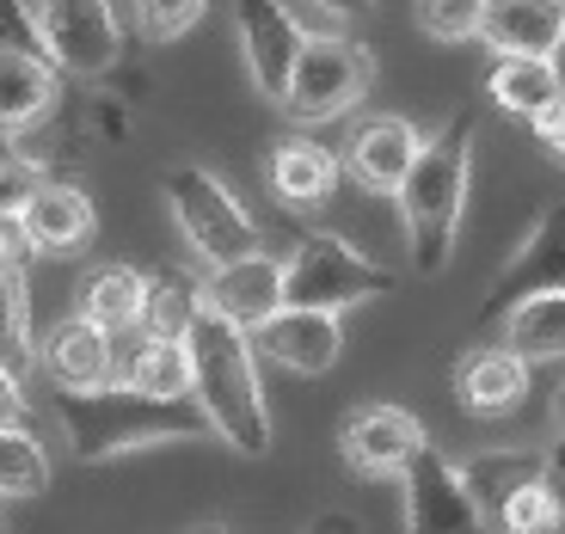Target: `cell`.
Returning a JSON list of instances; mask_svg holds the SVG:
<instances>
[{"label":"cell","mask_w":565,"mask_h":534,"mask_svg":"<svg viewBox=\"0 0 565 534\" xmlns=\"http://www.w3.org/2000/svg\"><path fill=\"white\" fill-rule=\"evenodd\" d=\"M179 344H184V369H191V394L184 399L203 412L210 436H222L234 455H270V412H265L258 356L246 344V332H234L210 308H198V320Z\"/></svg>","instance_id":"6da1fadb"},{"label":"cell","mask_w":565,"mask_h":534,"mask_svg":"<svg viewBox=\"0 0 565 534\" xmlns=\"http://www.w3.org/2000/svg\"><path fill=\"white\" fill-rule=\"evenodd\" d=\"M473 129L480 111H461L418 148L412 172L399 179V222L412 239V265L424 277H437L455 253V227H461V203H467V179H473Z\"/></svg>","instance_id":"7a4b0ae2"},{"label":"cell","mask_w":565,"mask_h":534,"mask_svg":"<svg viewBox=\"0 0 565 534\" xmlns=\"http://www.w3.org/2000/svg\"><path fill=\"white\" fill-rule=\"evenodd\" d=\"M56 418L81 461H111L154 442H210V424L191 399H148L124 381H105L93 394H56Z\"/></svg>","instance_id":"3957f363"},{"label":"cell","mask_w":565,"mask_h":534,"mask_svg":"<svg viewBox=\"0 0 565 534\" xmlns=\"http://www.w3.org/2000/svg\"><path fill=\"white\" fill-rule=\"evenodd\" d=\"M19 25H25L31 50L50 74H68V81H105L124 56V25H117L111 7H93V0H25L19 7Z\"/></svg>","instance_id":"277c9868"},{"label":"cell","mask_w":565,"mask_h":534,"mask_svg":"<svg viewBox=\"0 0 565 534\" xmlns=\"http://www.w3.org/2000/svg\"><path fill=\"white\" fill-rule=\"evenodd\" d=\"M394 270L363 258L351 239L339 234H301L296 253L282 258V308L296 313H344L369 296L394 289Z\"/></svg>","instance_id":"5b68a950"},{"label":"cell","mask_w":565,"mask_h":534,"mask_svg":"<svg viewBox=\"0 0 565 534\" xmlns=\"http://www.w3.org/2000/svg\"><path fill=\"white\" fill-rule=\"evenodd\" d=\"M167 203H172V215H179L184 239H191V253L210 270H227V265H241V258L258 253V222L234 203V191H227L215 172L172 167L167 172Z\"/></svg>","instance_id":"8992f818"},{"label":"cell","mask_w":565,"mask_h":534,"mask_svg":"<svg viewBox=\"0 0 565 534\" xmlns=\"http://www.w3.org/2000/svg\"><path fill=\"white\" fill-rule=\"evenodd\" d=\"M369 86H375V50L363 38L301 43L296 68H289L282 111L296 117V124H326V117H344L351 105H363Z\"/></svg>","instance_id":"52a82bcc"},{"label":"cell","mask_w":565,"mask_h":534,"mask_svg":"<svg viewBox=\"0 0 565 534\" xmlns=\"http://www.w3.org/2000/svg\"><path fill=\"white\" fill-rule=\"evenodd\" d=\"M399 492H406V534H480L486 528L461 485V473H455V461L437 442H424L406 461Z\"/></svg>","instance_id":"ba28073f"},{"label":"cell","mask_w":565,"mask_h":534,"mask_svg":"<svg viewBox=\"0 0 565 534\" xmlns=\"http://www.w3.org/2000/svg\"><path fill=\"white\" fill-rule=\"evenodd\" d=\"M553 289H565V215L559 210L541 215V222L529 227V239L516 246V258L498 270L492 296H486V308H480V325H498L516 301L553 296Z\"/></svg>","instance_id":"9c48e42d"},{"label":"cell","mask_w":565,"mask_h":534,"mask_svg":"<svg viewBox=\"0 0 565 534\" xmlns=\"http://www.w3.org/2000/svg\"><path fill=\"white\" fill-rule=\"evenodd\" d=\"M424 442H430V436H424V424L412 418L406 406H356L351 418L339 424L344 461L369 479H399Z\"/></svg>","instance_id":"30bf717a"},{"label":"cell","mask_w":565,"mask_h":534,"mask_svg":"<svg viewBox=\"0 0 565 534\" xmlns=\"http://www.w3.org/2000/svg\"><path fill=\"white\" fill-rule=\"evenodd\" d=\"M203 308H210L215 320H227L234 332L253 338L258 325L282 308V258L253 253V258H241V265H227V270H210Z\"/></svg>","instance_id":"8fae6325"},{"label":"cell","mask_w":565,"mask_h":534,"mask_svg":"<svg viewBox=\"0 0 565 534\" xmlns=\"http://www.w3.org/2000/svg\"><path fill=\"white\" fill-rule=\"evenodd\" d=\"M253 356L265 351L270 363L296 369V375H326V369L344 356V325L339 313H296V308H277L253 338Z\"/></svg>","instance_id":"7c38bea8"},{"label":"cell","mask_w":565,"mask_h":534,"mask_svg":"<svg viewBox=\"0 0 565 534\" xmlns=\"http://www.w3.org/2000/svg\"><path fill=\"white\" fill-rule=\"evenodd\" d=\"M13 222L25 234L31 258H38V253H81L86 239H93V227H99V215H93V197H86L81 184L43 179Z\"/></svg>","instance_id":"4fadbf2b"},{"label":"cell","mask_w":565,"mask_h":534,"mask_svg":"<svg viewBox=\"0 0 565 534\" xmlns=\"http://www.w3.org/2000/svg\"><path fill=\"white\" fill-rule=\"evenodd\" d=\"M418 148H424V136H418L412 117H369V124L351 136V148H344V167H351L356 184L394 197L399 179H406L412 160H418Z\"/></svg>","instance_id":"5bb4252c"},{"label":"cell","mask_w":565,"mask_h":534,"mask_svg":"<svg viewBox=\"0 0 565 534\" xmlns=\"http://www.w3.org/2000/svg\"><path fill=\"white\" fill-rule=\"evenodd\" d=\"M480 43H492L498 56H535V62H553L565 38V13L553 0H480Z\"/></svg>","instance_id":"9a60e30c"},{"label":"cell","mask_w":565,"mask_h":534,"mask_svg":"<svg viewBox=\"0 0 565 534\" xmlns=\"http://www.w3.org/2000/svg\"><path fill=\"white\" fill-rule=\"evenodd\" d=\"M38 363H43V375L56 381V394H93V387L117 381L111 338L93 332V325H81V320H62L56 332L43 338V344H38Z\"/></svg>","instance_id":"2e32d148"},{"label":"cell","mask_w":565,"mask_h":534,"mask_svg":"<svg viewBox=\"0 0 565 534\" xmlns=\"http://www.w3.org/2000/svg\"><path fill=\"white\" fill-rule=\"evenodd\" d=\"M56 99H62V81L38 62L31 43H0V141L43 124Z\"/></svg>","instance_id":"e0dca14e"},{"label":"cell","mask_w":565,"mask_h":534,"mask_svg":"<svg viewBox=\"0 0 565 534\" xmlns=\"http://www.w3.org/2000/svg\"><path fill=\"white\" fill-rule=\"evenodd\" d=\"M234 31H241V50H246V68H253L258 93L282 105L289 68H296V50H301V38L289 31L282 7H234Z\"/></svg>","instance_id":"ac0fdd59"},{"label":"cell","mask_w":565,"mask_h":534,"mask_svg":"<svg viewBox=\"0 0 565 534\" xmlns=\"http://www.w3.org/2000/svg\"><path fill=\"white\" fill-rule=\"evenodd\" d=\"M529 375H535V369H523L510 351L486 344V351L461 356V369H455V394H461V406L473 412V418H504V412H516L529 399Z\"/></svg>","instance_id":"d6986e66"},{"label":"cell","mask_w":565,"mask_h":534,"mask_svg":"<svg viewBox=\"0 0 565 534\" xmlns=\"http://www.w3.org/2000/svg\"><path fill=\"white\" fill-rule=\"evenodd\" d=\"M270 191L289 210H320L339 191V154L320 148L313 136H282L270 148Z\"/></svg>","instance_id":"ffe728a7"},{"label":"cell","mask_w":565,"mask_h":534,"mask_svg":"<svg viewBox=\"0 0 565 534\" xmlns=\"http://www.w3.org/2000/svg\"><path fill=\"white\" fill-rule=\"evenodd\" d=\"M141 289H148V270H136V265L86 270L81 289H74V320L93 325V332H105V338L129 332L136 313H141Z\"/></svg>","instance_id":"44dd1931"},{"label":"cell","mask_w":565,"mask_h":534,"mask_svg":"<svg viewBox=\"0 0 565 534\" xmlns=\"http://www.w3.org/2000/svg\"><path fill=\"white\" fill-rule=\"evenodd\" d=\"M553 455L541 449H498V455H473L467 467H455L467 485V498H473V510H480V522L492 528V516L510 504V498L523 492V485H535L541 473H547Z\"/></svg>","instance_id":"7402d4cb"},{"label":"cell","mask_w":565,"mask_h":534,"mask_svg":"<svg viewBox=\"0 0 565 534\" xmlns=\"http://www.w3.org/2000/svg\"><path fill=\"white\" fill-rule=\"evenodd\" d=\"M498 351H510L523 369L559 363V351H565V289L516 301V308L504 313V338H498Z\"/></svg>","instance_id":"603a6c76"},{"label":"cell","mask_w":565,"mask_h":534,"mask_svg":"<svg viewBox=\"0 0 565 534\" xmlns=\"http://www.w3.org/2000/svg\"><path fill=\"white\" fill-rule=\"evenodd\" d=\"M203 308V282L191 270H154L148 289H141V313H136V332L154 338V344H179L191 332Z\"/></svg>","instance_id":"cb8c5ba5"},{"label":"cell","mask_w":565,"mask_h":534,"mask_svg":"<svg viewBox=\"0 0 565 534\" xmlns=\"http://www.w3.org/2000/svg\"><path fill=\"white\" fill-rule=\"evenodd\" d=\"M486 93H492L498 111L535 117L541 105H559V68L535 56H504L492 74H486Z\"/></svg>","instance_id":"d4e9b609"},{"label":"cell","mask_w":565,"mask_h":534,"mask_svg":"<svg viewBox=\"0 0 565 534\" xmlns=\"http://www.w3.org/2000/svg\"><path fill=\"white\" fill-rule=\"evenodd\" d=\"M38 369V332H31V289L25 277H0V375L19 381Z\"/></svg>","instance_id":"484cf974"},{"label":"cell","mask_w":565,"mask_h":534,"mask_svg":"<svg viewBox=\"0 0 565 534\" xmlns=\"http://www.w3.org/2000/svg\"><path fill=\"white\" fill-rule=\"evenodd\" d=\"M124 387L148 399H184L191 394V369H184V344H154V338H141L136 356L124 369Z\"/></svg>","instance_id":"4316f807"},{"label":"cell","mask_w":565,"mask_h":534,"mask_svg":"<svg viewBox=\"0 0 565 534\" xmlns=\"http://www.w3.org/2000/svg\"><path fill=\"white\" fill-rule=\"evenodd\" d=\"M498 534H559V461H547V473L535 485L510 498L504 510L492 516Z\"/></svg>","instance_id":"83f0119b"},{"label":"cell","mask_w":565,"mask_h":534,"mask_svg":"<svg viewBox=\"0 0 565 534\" xmlns=\"http://www.w3.org/2000/svg\"><path fill=\"white\" fill-rule=\"evenodd\" d=\"M50 485V455L31 430H0V498H38Z\"/></svg>","instance_id":"f1b7e54d"},{"label":"cell","mask_w":565,"mask_h":534,"mask_svg":"<svg viewBox=\"0 0 565 534\" xmlns=\"http://www.w3.org/2000/svg\"><path fill=\"white\" fill-rule=\"evenodd\" d=\"M418 25L437 43H473V31H480V0H424Z\"/></svg>","instance_id":"f546056e"},{"label":"cell","mask_w":565,"mask_h":534,"mask_svg":"<svg viewBox=\"0 0 565 534\" xmlns=\"http://www.w3.org/2000/svg\"><path fill=\"white\" fill-rule=\"evenodd\" d=\"M43 179H50V172H43V160H31V154H19V148H7V141H0V215L25 210V197L38 191Z\"/></svg>","instance_id":"4dcf8cb0"},{"label":"cell","mask_w":565,"mask_h":534,"mask_svg":"<svg viewBox=\"0 0 565 534\" xmlns=\"http://www.w3.org/2000/svg\"><path fill=\"white\" fill-rule=\"evenodd\" d=\"M198 19H203L198 0H160V7H141L136 25H141L148 43H172V38H184V31L198 25Z\"/></svg>","instance_id":"1f68e13d"},{"label":"cell","mask_w":565,"mask_h":534,"mask_svg":"<svg viewBox=\"0 0 565 534\" xmlns=\"http://www.w3.org/2000/svg\"><path fill=\"white\" fill-rule=\"evenodd\" d=\"M31 270V246L25 234H19L13 215H0V277H25Z\"/></svg>","instance_id":"d6a6232c"},{"label":"cell","mask_w":565,"mask_h":534,"mask_svg":"<svg viewBox=\"0 0 565 534\" xmlns=\"http://www.w3.org/2000/svg\"><path fill=\"white\" fill-rule=\"evenodd\" d=\"M0 430H31V399L19 381L0 375Z\"/></svg>","instance_id":"836d02e7"},{"label":"cell","mask_w":565,"mask_h":534,"mask_svg":"<svg viewBox=\"0 0 565 534\" xmlns=\"http://www.w3.org/2000/svg\"><path fill=\"white\" fill-rule=\"evenodd\" d=\"M529 124H535V141L547 148V154H559V148H565V105H541Z\"/></svg>","instance_id":"e575fe53"},{"label":"cell","mask_w":565,"mask_h":534,"mask_svg":"<svg viewBox=\"0 0 565 534\" xmlns=\"http://www.w3.org/2000/svg\"><path fill=\"white\" fill-rule=\"evenodd\" d=\"M308 534H363V528H356V522L344 516V510H326V516H313V528H308Z\"/></svg>","instance_id":"d590c367"},{"label":"cell","mask_w":565,"mask_h":534,"mask_svg":"<svg viewBox=\"0 0 565 534\" xmlns=\"http://www.w3.org/2000/svg\"><path fill=\"white\" fill-rule=\"evenodd\" d=\"M0 43H31L25 25H19V13H0Z\"/></svg>","instance_id":"8d00e7d4"},{"label":"cell","mask_w":565,"mask_h":534,"mask_svg":"<svg viewBox=\"0 0 565 534\" xmlns=\"http://www.w3.org/2000/svg\"><path fill=\"white\" fill-rule=\"evenodd\" d=\"M198 534H227V528H222V522H203V528H198Z\"/></svg>","instance_id":"74e56055"},{"label":"cell","mask_w":565,"mask_h":534,"mask_svg":"<svg viewBox=\"0 0 565 534\" xmlns=\"http://www.w3.org/2000/svg\"><path fill=\"white\" fill-rule=\"evenodd\" d=\"M480 534H498V528H480Z\"/></svg>","instance_id":"f35d334b"}]
</instances>
